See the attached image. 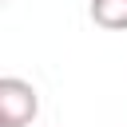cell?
<instances>
[{"label":"cell","instance_id":"cell-1","mask_svg":"<svg viewBox=\"0 0 127 127\" xmlns=\"http://www.w3.org/2000/svg\"><path fill=\"white\" fill-rule=\"evenodd\" d=\"M40 115V95L28 79L4 75L0 79V127H32Z\"/></svg>","mask_w":127,"mask_h":127},{"label":"cell","instance_id":"cell-2","mask_svg":"<svg viewBox=\"0 0 127 127\" xmlns=\"http://www.w3.org/2000/svg\"><path fill=\"white\" fill-rule=\"evenodd\" d=\"M91 20L107 32H127V0H91L87 4Z\"/></svg>","mask_w":127,"mask_h":127}]
</instances>
